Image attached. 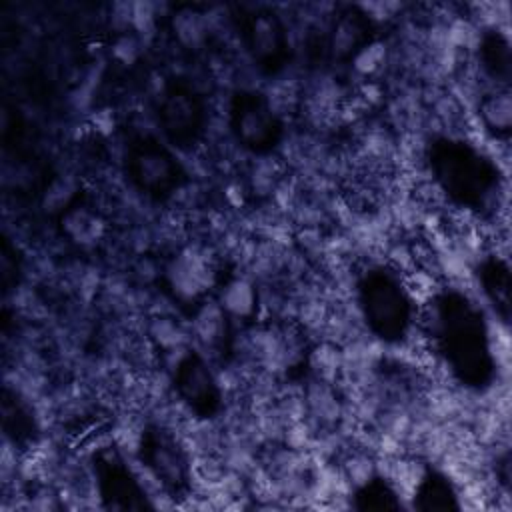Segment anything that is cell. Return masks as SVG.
<instances>
[{
	"instance_id": "obj_1",
	"label": "cell",
	"mask_w": 512,
	"mask_h": 512,
	"mask_svg": "<svg viewBox=\"0 0 512 512\" xmlns=\"http://www.w3.org/2000/svg\"><path fill=\"white\" fill-rule=\"evenodd\" d=\"M364 310L372 328L382 338H400L410 324V300L390 276L372 274L364 288Z\"/></svg>"
},
{
	"instance_id": "obj_2",
	"label": "cell",
	"mask_w": 512,
	"mask_h": 512,
	"mask_svg": "<svg viewBox=\"0 0 512 512\" xmlns=\"http://www.w3.org/2000/svg\"><path fill=\"white\" fill-rule=\"evenodd\" d=\"M232 128L238 140L252 150L274 146L280 134V124L268 102L254 92H242L232 104Z\"/></svg>"
},
{
	"instance_id": "obj_3",
	"label": "cell",
	"mask_w": 512,
	"mask_h": 512,
	"mask_svg": "<svg viewBox=\"0 0 512 512\" xmlns=\"http://www.w3.org/2000/svg\"><path fill=\"white\" fill-rule=\"evenodd\" d=\"M132 180L154 196H166L178 188L180 168L176 160L154 140H140L130 154Z\"/></svg>"
},
{
	"instance_id": "obj_4",
	"label": "cell",
	"mask_w": 512,
	"mask_h": 512,
	"mask_svg": "<svg viewBox=\"0 0 512 512\" xmlns=\"http://www.w3.org/2000/svg\"><path fill=\"white\" fill-rule=\"evenodd\" d=\"M242 36L248 52L266 70H276L286 54V32L272 10L258 8L246 14Z\"/></svg>"
},
{
	"instance_id": "obj_5",
	"label": "cell",
	"mask_w": 512,
	"mask_h": 512,
	"mask_svg": "<svg viewBox=\"0 0 512 512\" xmlns=\"http://www.w3.org/2000/svg\"><path fill=\"white\" fill-rule=\"evenodd\" d=\"M162 130L178 146H188L196 140L202 126V108L198 98L186 88H172L160 104Z\"/></svg>"
},
{
	"instance_id": "obj_6",
	"label": "cell",
	"mask_w": 512,
	"mask_h": 512,
	"mask_svg": "<svg viewBox=\"0 0 512 512\" xmlns=\"http://www.w3.org/2000/svg\"><path fill=\"white\" fill-rule=\"evenodd\" d=\"M178 388L186 402L202 414L214 410L218 402V390L212 374L196 356H188L178 366Z\"/></svg>"
},
{
	"instance_id": "obj_7",
	"label": "cell",
	"mask_w": 512,
	"mask_h": 512,
	"mask_svg": "<svg viewBox=\"0 0 512 512\" xmlns=\"http://www.w3.org/2000/svg\"><path fill=\"white\" fill-rule=\"evenodd\" d=\"M146 460L154 474L166 486L178 488L184 482L186 462L182 458V452L178 450V444L172 438L164 434L150 436L146 440Z\"/></svg>"
},
{
	"instance_id": "obj_8",
	"label": "cell",
	"mask_w": 512,
	"mask_h": 512,
	"mask_svg": "<svg viewBox=\"0 0 512 512\" xmlns=\"http://www.w3.org/2000/svg\"><path fill=\"white\" fill-rule=\"evenodd\" d=\"M496 98L488 100L484 104V118L496 126V128H502L506 130L508 124H510V100H508V94H494Z\"/></svg>"
}]
</instances>
